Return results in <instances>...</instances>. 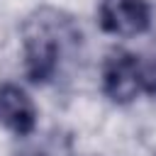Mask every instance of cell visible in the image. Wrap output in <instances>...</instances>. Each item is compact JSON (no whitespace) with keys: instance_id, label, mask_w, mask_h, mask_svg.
<instances>
[{"instance_id":"6da1fadb","label":"cell","mask_w":156,"mask_h":156,"mask_svg":"<svg viewBox=\"0 0 156 156\" xmlns=\"http://www.w3.org/2000/svg\"><path fill=\"white\" fill-rule=\"evenodd\" d=\"M24 71L32 83H49L58 76L61 63L80 46V29L66 12L41 7L22 27Z\"/></svg>"},{"instance_id":"7a4b0ae2","label":"cell","mask_w":156,"mask_h":156,"mask_svg":"<svg viewBox=\"0 0 156 156\" xmlns=\"http://www.w3.org/2000/svg\"><path fill=\"white\" fill-rule=\"evenodd\" d=\"M102 90L112 102H129L141 90L139 73V54L115 49L107 54L102 63Z\"/></svg>"},{"instance_id":"3957f363","label":"cell","mask_w":156,"mask_h":156,"mask_svg":"<svg viewBox=\"0 0 156 156\" xmlns=\"http://www.w3.org/2000/svg\"><path fill=\"white\" fill-rule=\"evenodd\" d=\"M151 24V7L146 0H102L100 27L117 37L144 34Z\"/></svg>"},{"instance_id":"277c9868","label":"cell","mask_w":156,"mask_h":156,"mask_svg":"<svg viewBox=\"0 0 156 156\" xmlns=\"http://www.w3.org/2000/svg\"><path fill=\"white\" fill-rule=\"evenodd\" d=\"M0 124L15 132L17 136H29L34 132L37 107L20 85H0Z\"/></svg>"},{"instance_id":"5b68a950","label":"cell","mask_w":156,"mask_h":156,"mask_svg":"<svg viewBox=\"0 0 156 156\" xmlns=\"http://www.w3.org/2000/svg\"><path fill=\"white\" fill-rule=\"evenodd\" d=\"M15 156H76L73 154V141L68 134H63L61 129H51L46 134H41L39 139L24 141Z\"/></svg>"},{"instance_id":"8992f818","label":"cell","mask_w":156,"mask_h":156,"mask_svg":"<svg viewBox=\"0 0 156 156\" xmlns=\"http://www.w3.org/2000/svg\"><path fill=\"white\" fill-rule=\"evenodd\" d=\"M139 73H141V90L156 95V46L149 54H139Z\"/></svg>"}]
</instances>
